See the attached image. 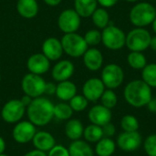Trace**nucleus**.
I'll return each mask as SVG.
<instances>
[{"instance_id": "nucleus-50", "label": "nucleus", "mask_w": 156, "mask_h": 156, "mask_svg": "<svg viewBox=\"0 0 156 156\" xmlns=\"http://www.w3.org/2000/svg\"><path fill=\"white\" fill-rule=\"evenodd\" d=\"M152 1H156V0H152Z\"/></svg>"}, {"instance_id": "nucleus-14", "label": "nucleus", "mask_w": 156, "mask_h": 156, "mask_svg": "<svg viewBox=\"0 0 156 156\" xmlns=\"http://www.w3.org/2000/svg\"><path fill=\"white\" fill-rule=\"evenodd\" d=\"M50 60L42 53L32 54L27 60V69L30 73L42 76L50 69Z\"/></svg>"}, {"instance_id": "nucleus-39", "label": "nucleus", "mask_w": 156, "mask_h": 156, "mask_svg": "<svg viewBox=\"0 0 156 156\" xmlns=\"http://www.w3.org/2000/svg\"><path fill=\"white\" fill-rule=\"evenodd\" d=\"M98 2V5H100L101 7H104V8H110V7H112L114 6L118 0H97Z\"/></svg>"}, {"instance_id": "nucleus-25", "label": "nucleus", "mask_w": 156, "mask_h": 156, "mask_svg": "<svg viewBox=\"0 0 156 156\" xmlns=\"http://www.w3.org/2000/svg\"><path fill=\"white\" fill-rule=\"evenodd\" d=\"M116 142L112 138L102 137L98 143H96L94 153L98 156H112L116 151Z\"/></svg>"}, {"instance_id": "nucleus-37", "label": "nucleus", "mask_w": 156, "mask_h": 156, "mask_svg": "<svg viewBox=\"0 0 156 156\" xmlns=\"http://www.w3.org/2000/svg\"><path fill=\"white\" fill-rule=\"evenodd\" d=\"M102 132H103V136L104 137H109V138H112L115 133H116V128H115V125L111 122L103 125L102 127Z\"/></svg>"}, {"instance_id": "nucleus-22", "label": "nucleus", "mask_w": 156, "mask_h": 156, "mask_svg": "<svg viewBox=\"0 0 156 156\" xmlns=\"http://www.w3.org/2000/svg\"><path fill=\"white\" fill-rule=\"evenodd\" d=\"M98 7L97 0H74V10L81 18L90 17Z\"/></svg>"}, {"instance_id": "nucleus-34", "label": "nucleus", "mask_w": 156, "mask_h": 156, "mask_svg": "<svg viewBox=\"0 0 156 156\" xmlns=\"http://www.w3.org/2000/svg\"><path fill=\"white\" fill-rule=\"evenodd\" d=\"M69 106L73 110V112H83L84 110L87 109L89 105V101L83 96L80 94H76L69 101Z\"/></svg>"}, {"instance_id": "nucleus-46", "label": "nucleus", "mask_w": 156, "mask_h": 156, "mask_svg": "<svg viewBox=\"0 0 156 156\" xmlns=\"http://www.w3.org/2000/svg\"><path fill=\"white\" fill-rule=\"evenodd\" d=\"M152 28H153L154 34L156 35V17L154 18V20L153 21V23H152Z\"/></svg>"}, {"instance_id": "nucleus-8", "label": "nucleus", "mask_w": 156, "mask_h": 156, "mask_svg": "<svg viewBox=\"0 0 156 156\" xmlns=\"http://www.w3.org/2000/svg\"><path fill=\"white\" fill-rule=\"evenodd\" d=\"M46 80L40 75L27 73L21 80V89L24 94L32 99L41 97L45 92Z\"/></svg>"}, {"instance_id": "nucleus-48", "label": "nucleus", "mask_w": 156, "mask_h": 156, "mask_svg": "<svg viewBox=\"0 0 156 156\" xmlns=\"http://www.w3.org/2000/svg\"><path fill=\"white\" fill-rule=\"evenodd\" d=\"M0 156H9V155H7V154H0Z\"/></svg>"}, {"instance_id": "nucleus-20", "label": "nucleus", "mask_w": 156, "mask_h": 156, "mask_svg": "<svg viewBox=\"0 0 156 156\" xmlns=\"http://www.w3.org/2000/svg\"><path fill=\"white\" fill-rule=\"evenodd\" d=\"M38 3L37 0H17L16 11L20 16L26 19H32L38 14Z\"/></svg>"}, {"instance_id": "nucleus-18", "label": "nucleus", "mask_w": 156, "mask_h": 156, "mask_svg": "<svg viewBox=\"0 0 156 156\" xmlns=\"http://www.w3.org/2000/svg\"><path fill=\"white\" fill-rule=\"evenodd\" d=\"M83 64L90 71H97L102 68L103 55L97 48H89L82 56Z\"/></svg>"}, {"instance_id": "nucleus-41", "label": "nucleus", "mask_w": 156, "mask_h": 156, "mask_svg": "<svg viewBox=\"0 0 156 156\" xmlns=\"http://www.w3.org/2000/svg\"><path fill=\"white\" fill-rule=\"evenodd\" d=\"M23 156H47V153H44V152H41V151H38V150L35 149V150L27 152L26 154H24Z\"/></svg>"}, {"instance_id": "nucleus-12", "label": "nucleus", "mask_w": 156, "mask_h": 156, "mask_svg": "<svg viewBox=\"0 0 156 156\" xmlns=\"http://www.w3.org/2000/svg\"><path fill=\"white\" fill-rule=\"evenodd\" d=\"M37 126L29 121H20L16 123L12 131V137L19 144H26L32 142L34 135L36 134Z\"/></svg>"}, {"instance_id": "nucleus-2", "label": "nucleus", "mask_w": 156, "mask_h": 156, "mask_svg": "<svg viewBox=\"0 0 156 156\" xmlns=\"http://www.w3.org/2000/svg\"><path fill=\"white\" fill-rule=\"evenodd\" d=\"M123 97L125 101L132 107H145L153 98L152 88L143 80H133L124 87Z\"/></svg>"}, {"instance_id": "nucleus-1", "label": "nucleus", "mask_w": 156, "mask_h": 156, "mask_svg": "<svg viewBox=\"0 0 156 156\" xmlns=\"http://www.w3.org/2000/svg\"><path fill=\"white\" fill-rule=\"evenodd\" d=\"M26 112L28 121L34 125L38 127L46 126L54 118V104L42 96L35 98L27 107Z\"/></svg>"}, {"instance_id": "nucleus-7", "label": "nucleus", "mask_w": 156, "mask_h": 156, "mask_svg": "<svg viewBox=\"0 0 156 156\" xmlns=\"http://www.w3.org/2000/svg\"><path fill=\"white\" fill-rule=\"evenodd\" d=\"M101 80L106 89H118L123 83L124 71L122 68L116 63L107 64L101 70Z\"/></svg>"}, {"instance_id": "nucleus-47", "label": "nucleus", "mask_w": 156, "mask_h": 156, "mask_svg": "<svg viewBox=\"0 0 156 156\" xmlns=\"http://www.w3.org/2000/svg\"><path fill=\"white\" fill-rule=\"evenodd\" d=\"M126 2H128V3H137L139 0H125Z\"/></svg>"}, {"instance_id": "nucleus-38", "label": "nucleus", "mask_w": 156, "mask_h": 156, "mask_svg": "<svg viewBox=\"0 0 156 156\" xmlns=\"http://www.w3.org/2000/svg\"><path fill=\"white\" fill-rule=\"evenodd\" d=\"M56 90H57V84H55L53 82H46L44 94L54 95V94H56Z\"/></svg>"}, {"instance_id": "nucleus-35", "label": "nucleus", "mask_w": 156, "mask_h": 156, "mask_svg": "<svg viewBox=\"0 0 156 156\" xmlns=\"http://www.w3.org/2000/svg\"><path fill=\"white\" fill-rule=\"evenodd\" d=\"M144 149L148 156H156V133L148 135L144 141Z\"/></svg>"}, {"instance_id": "nucleus-29", "label": "nucleus", "mask_w": 156, "mask_h": 156, "mask_svg": "<svg viewBox=\"0 0 156 156\" xmlns=\"http://www.w3.org/2000/svg\"><path fill=\"white\" fill-rule=\"evenodd\" d=\"M73 110L69 106V103L65 101L59 102L54 105V118L60 120V121H68L71 119L73 115Z\"/></svg>"}, {"instance_id": "nucleus-43", "label": "nucleus", "mask_w": 156, "mask_h": 156, "mask_svg": "<svg viewBox=\"0 0 156 156\" xmlns=\"http://www.w3.org/2000/svg\"><path fill=\"white\" fill-rule=\"evenodd\" d=\"M43 1L46 5L49 6H57L62 2V0H43Z\"/></svg>"}, {"instance_id": "nucleus-10", "label": "nucleus", "mask_w": 156, "mask_h": 156, "mask_svg": "<svg viewBox=\"0 0 156 156\" xmlns=\"http://www.w3.org/2000/svg\"><path fill=\"white\" fill-rule=\"evenodd\" d=\"M81 25V17L73 8L63 10L58 16V27L64 34L77 32Z\"/></svg>"}, {"instance_id": "nucleus-28", "label": "nucleus", "mask_w": 156, "mask_h": 156, "mask_svg": "<svg viewBox=\"0 0 156 156\" xmlns=\"http://www.w3.org/2000/svg\"><path fill=\"white\" fill-rule=\"evenodd\" d=\"M128 65L136 70H142L147 65V58L144 52L131 51L127 56Z\"/></svg>"}, {"instance_id": "nucleus-27", "label": "nucleus", "mask_w": 156, "mask_h": 156, "mask_svg": "<svg viewBox=\"0 0 156 156\" xmlns=\"http://www.w3.org/2000/svg\"><path fill=\"white\" fill-rule=\"evenodd\" d=\"M83 137L86 142L89 144H95L98 143L103 136L102 128L99 125L90 123L87 127L84 128Z\"/></svg>"}, {"instance_id": "nucleus-13", "label": "nucleus", "mask_w": 156, "mask_h": 156, "mask_svg": "<svg viewBox=\"0 0 156 156\" xmlns=\"http://www.w3.org/2000/svg\"><path fill=\"white\" fill-rule=\"evenodd\" d=\"M105 90L106 88L100 78H90L82 86V95L89 101L95 102L101 99Z\"/></svg>"}, {"instance_id": "nucleus-4", "label": "nucleus", "mask_w": 156, "mask_h": 156, "mask_svg": "<svg viewBox=\"0 0 156 156\" xmlns=\"http://www.w3.org/2000/svg\"><path fill=\"white\" fill-rule=\"evenodd\" d=\"M60 41L64 53L70 58H80L89 48L83 36L77 32L64 34Z\"/></svg>"}, {"instance_id": "nucleus-42", "label": "nucleus", "mask_w": 156, "mask_h": 156, "mask_svg": "<svg viewBox=\"0 0 156 156\" xmlns=\"http://www.w3.org/2000/svg\"><path fill=\"white\" fill-rule=\"evenodd\" d=\"M32 98L31 97H29V96H27V95H24L21 99H20V101H21V102L23 103V105L27 108L30 103H31V101H32Z\"/></svg>"}, {"instance_id": "nucleus-5", "label": "nucleus", "mask_w": 156, "mask_h": 156, "mask_svg": "<svg viewBox=\"0 0 156 156\" xmlns=\"http://www.w3.org/2000/svg\"><path fill=\"white\" fill-rule=\"evenodd\" d=\"M151 38L152 35L145 27H134L126 34L125 46L130 51L144 52L149 48Z\"/></svg>"}, {"instance_id": "nucleus-16", "label": "nucleus", "mask_w": 156, "mask_h": 156, "mask_svg": "<svg viewBox=\"0 0 156 156\" xmlns=\"http://www.w3.org/2000/svg\"><path fill=\"white\" fill-rule=\"evenodd\" d=\"M75 66L69 59L58 60L51 69V76L57 82L69 80L74 74Z\"/></svg>"}, {"instance_id": "nucleus-36", "label": "nucleus", "mask_w": 156, "mask_h": 156, "mask_svg": "<svg viewBox=\"0 0 156 156\" xmlns=\"http://www.w3.org/2000/svg\"><path fill=\"white\" fill-rule=\"evenodd\" d=\"M47 156H69V149L61 144H56L50 151L48 152Z\"/></svg>"}, {"instance_id": "nucleus-33", "label": "nucleus", "mask_w": 156, "mask_h": 156, "mask_svg": "<svg viewBox=\"0 0 156 156\" xmlns=\"http://www.w3.org/2000/svg\"><path fill=\"white\" fill-rule=\"evenodd\" d=\"M88 47L96 48L98 45L101 43V31L99 29H90L83 36Z\"/></svg>"}, {"instance_id": "nucleus-21", "label": "nucleus", "mask_w": 156, "mask_h": 156, "mask_svg": "<svg viewBox=\"0 0 156 156\" xmlns=\"http://www.w3.org/2000/svg\"><path fill=\"white\" fill-rule=\"evenodd\" d=\"M77 86L74 82L69 80H64L58 82L56 96L62 101H69L77 94Z\"/></svg>"}, {"instance_id": "nucleus-40", "label": "nucleus", "mask_w": 156, "mask_h": 156, "mask_svg": "<svg viewBox=\"0 0 156 156\" xmlns=\"http://www.w3.org/2000/svg\"><path fill=\"white\" fill-rule=\"evenodd\" d=\"M146 107L151 112L156 113V98H152L151 101L146 105Z\"/></svg>"}, {"instance_id": "nucleus-15", "label": "nucleus", "mask_w": 156, "mask_h": 156, "mask_svg": "<svg viewBox=\"0 0 156 156\" xmlns=\"http://www.w3.org/2000/svg\"><path fill=\"white\" fill-rule=\"evenodd\" d=\"M41 53L44 54L50 61L59 60L64 53L60 39L55 37L46 38L41 46Z\"/></svg>"}, {"instance_id": "nucleus-45", "label": "nucleus", "mask_w": 156, "mask_h": 156, "mask_svg": "<svg viewBox=\"0 0 156 156\" xmlns=\"http://www.w3.org/2000/svg\"><path fill=\"white\" fill-rule=\"evenodd\" d=\"M149 48L153 50L156 52V35L155 36H152V38H151V41H150V46Z\"/></svg>"}, {"instance_id": "nucleus-19", "label": "nucleus", "mask_w": 156, "mask_h": 156, "mask_svg": "<svg viewBox=\"0 0 156 156\" xmlns=\"http://www.w3.org/2000/svg\"><path fill=\"white\" fill-rule=\"evenodd\" d=\"M32 144L35 149L48 153L56 145V140L54 136L46 131L37 132L32 139Z\"/></svg>"}, {"instance_id": "nucleus-9", "label": "nucleus", "mask_w": 156, "mask_h": 156, "mask_svg": "<svg viewBox=\"0 0 156 156\" xmlns=\"http://www.w3.org/2000/svg\"><path fill=\"white\" fill-rule=\"evenodd\" d=\"M27 108L20 100L13 99L6 101L1 110V117L5 122L16 123L22 120L26 113Z\"/></svg>"}, {"instance_id": "nucleus-6", "label": "nucleus", "mask_w": 156, "mask_h": 156, "mask_svg": "<svg viewBox=\"0 0 156 156\" xmlns=\"http://www.w3.org/2000/svg\"><path fill=\"white\" fill-rule=\"evenodd\" d=\"M101 43L110 50H119L125 47L126 34L117 26L109 25L101 31Z\"/></svg>"}, {"instance_id": "nucleus-31", "label": "nucleus", "mask_w": 156, "mask_h": 156, "mask_svg": "<svg viewBox=\"0 0 156 156\" xmlns=\"http://www.w3.org/2000/svg\"><path fill=\"white\" fill-rule=\"evenodd\" d=\"M100 100H101V104L110 110L113 109L118 103V96L115 93L114 90H111V89H106Z\"/></svg>"}, {"instance_id": "nucleus-32", "label": "nucleus", "mask_w": 156, "mask_h": 156, "mask_svg": "<svg viewBox=\"0 0 156 156\" xmlns=\"http://www.w3.org/2000/svg\"><path fill=\"white\" fill-rule=\"evenodd\" d=\"M121 128L123 132H136L139 130L140 123L138 119L131 114L124 115L121 120Z\"/></svg>"}, {"instance_id": "nucleus-30", "label": "nucleus", "mask_w": 156, "mask_h": 156, "mask_svg": "<svg viewBox=\"0 0 156 156\" xmlns=\"http://www.w3.org/2000/svg\"><path fill=\"white\" fill-rule=\"evenodd\" d=\"M142 80L151 88H156V63H147L142 69Z\"/></svg>"}, {"instance_id": "nucleus-23", "label": "nucleus", "mask_w": 156, "mask_h": 156, "mask_svg": "<svg viewBox=\"0 0 156 156\" xmlns=\"http://www.w3.org/2000/svg\"><path fill=\"white\" fill-rule=\"evenodd\" d=\"M68 149L69 156H94V150L90 144L80 139L72 141Z\"/></svg>"}, {"instance_id": "nucleus-26", "label": "nucleus", "mask_w": 156, "mask_h": 156, "mask_svg": "<svg viewBox=\"0 0 156 156\" xmlns=\"http://www.w3.org/2000/svg\"><path fill=\"white\" fill-rule=\"evenodd\" d=\"M90 17L93 25L98 29H103L110 25V15L107 9L104 7H97Z\"/></svg>"}, {"instance_id": "nucleus-17", "label": "nucleus", "mask_w": 156, "mask_h": 156, "mask_svg": "<svg viewBox=\"0 0 156 156\" xmlns=\"http://www.w3.org/2000/svg\"><path fill=\"white\" fill-rule=\"evenodd\" d=\"M88 119L90 122V123L102 127L103 125L112 122V110L104 107L101 104L94 105L90 109L88 112Z\"/></svg>"}, {"instance_id": "nucleus-44", "label": "nucleus", "mask_w": 156, "mask_h": 156, "mask_svg": "<svg viewBox=\"0 0 156 156\" xmlns=\"http://www.w3.org/2000/svg\"><path fill=\"white\" fill-rule=\"evenodd\" d=\"M5 148H6L5 142V140H4V138H3L2 136H0V154L5 153Z\"/></svg>"}, {"instance_id": "nucleus-11", "label": "nucleus", "mask_w": 156, "mask_h": 156, "mask_svg": "<svg viewBox=\"0 0 156 156\" xmlns=\"http://www.w3.org/2000/svg\"><path fill=\"white\" fill-rule=\"evenodd\" d=\"M117 147L126 153L137 151L143 144V138L141 133L136 132H122L116 139Z\"/></svg>"}, {"instance_id": "nucleus-49", "label": "nucleus", "mask_w": 156, "mask_h": 156, "mask_svg": "<svg viewBox=\"0 0 156 156\" xmlns=\"http://www.w3.org/2000/svg\"><path fill=\"white\" fill-rule=\"evenodd\" d=\"M1 79H2V78H1V74H0V82H1Z\"/></svg>"}, {"instance_id": "nucleus-3", "label": "nucleus", "mask_w": 156, "mask_h": 156, "mask_svg": "<svg viewBox=\"0 0 156 156\" xmlns=\"http://www.w3.org/2000/svg\"><path fill=\"white\" fill-rule=\"evenodd\" d=\"M155 17V7L149 2H137L129 14V19L135 27H146L152 25Z\"/></svg>"}, {"instance_id": "nucleus-24", "label": "nucleus", "mask_w": 156, "mask_h": 156, "mask_svg": "<svg viewBox=\"0 0 156 156\" xmlns=\"http://www.w3.org/2000/svg\"><path fill=\"white\" fill-rule=\"evenodd\" d=\"M84 126L82 122L78 119L68 120L65 125V134L71 141L80 140L83 136Z\"/></svg>"}]
</instances>
